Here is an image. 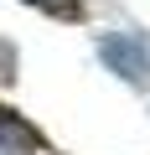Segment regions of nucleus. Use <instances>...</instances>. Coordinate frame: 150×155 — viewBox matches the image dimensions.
<instances>
[{
    "label": "nucleus",
    "instance_id": "nucleus-1",
    "mask_svg": "<svg viewBox=\"0 0 150 155\" xmlns=\"http://www.w3.org/2000/svg\"><path fill=\"white\" fill-rule=\"evenodd\" d=\"M98 57L124 83H150V36L145 31H109L98 41Z\"/></svg>",
    "mask_w": 150,
    "mask_h": 155
},
{
    "label": "nucleus",
    "instance_id": "nucleus-2",
    "mask_svg": "<svg viewBox=\"0 0 150 155\" xmlns=\"http://www.w3.org/2000/svg\"><path fill=\"white\" fill-rule=\"evenodd\" d=\"M42 150H47L42 129L26 114H16V109L0 104V155H42Z\"/></svg>",
    "mask_w": 150,
    "mask_h": 155
},
{
    "label": "nucleus",
    "instance_id": "nucleus-3",
    "mask_svg": "<svg viewBox=\"0 0 150 155\" xmlns=\"http://www.w3.org/2000/svg\"><path fill=\"white\" fill-rule=\"evenodd\" d=\"M36 11H47V16H78L83 11V0H31Z\"/></svg>",
    "mask_w": 150,
    "mask_h": 155
},
{
    "label": "nucleus",
    "instance_id": "nucleus-4",
    "mask_svg": "<svg viewBox=\"0 0 150 155\" xmlns=\"http://www.w3.org/2000/svg\"><path fill=\"white\" fill-rule=\"evenodd\" d=\"M11 78H16V47L0 41V83H11Z\"/></svg>",
    "mask_w": 150,
    "mask_h": 155
}]
</instances>
